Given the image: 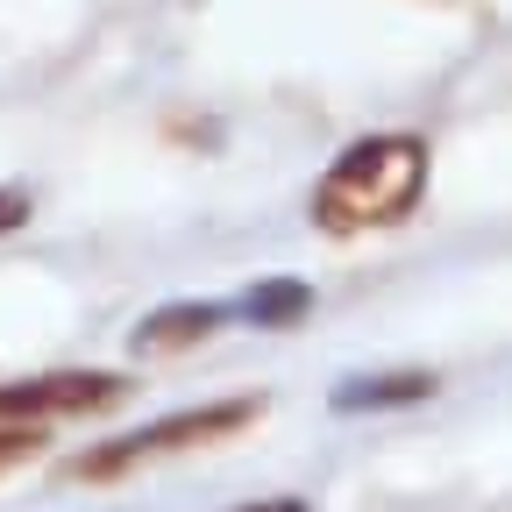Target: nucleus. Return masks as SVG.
Wrapping results in <instances>:
<instances>
[{
  "label": "nucleus",
  "mask_w": 512,
  "mask_h": 512,
  "mask_svg": "<svg viewBox=\"0 0 512 512\" xmlns=\"http://www.w3.org/2000/svg\"><path fill=\"white\" fill-rule=\"evenodd\" d=\"M29 214V200H22V192H0V228H15Z\"/></svg>",
  "instance_id": "obj_8"
},
{
  "label": "nucleus",
  "mask_w": 512,
  "mask_h": 512,
  "mask_svg": "<svg viewBox=\"0 0 512 512\" xmlns=\"http://www.w3.org/2000/svg\"><path fill=\"white\" fill-rule=\"evenodd\" d=\"M420 192H427V143L420 136H363L313 185V228L320 235L392 228L420 207Z\"/></svg>",
  "instance_id": "obj_1"
},
{
  "label": "nucleus",
  "mask_w": 512,
  "mask_h": 512,
  "mask_svg": "<svg viewBox=\"0 0 512 512\" xmlns=\"http://www.w3.org/2000/svg\"><path fill=\"white\" fill-rule=\"evenodd\" d=\"M242 313L256 320V328H292V320L313 313V292H306L299 278H264V285H249Z\"/></svg>",
  "instance_id": "obj_6"
},
{
  "label": "nucleus",
  "mask_w": 512,
  "mask_h": 512,
  "mask_svg": "<svg viewBox=\"0 0 512 512\" xmlns=\"http://www.w3.org/2000/svg\"><path fill=\"white\" fill-rule=\"evenodd\" d=\"M221 328V306H164L150 313L143 328H136V356H171V349H192V342H207Z\"/></svg>",
  "instance_id": "obj_4"
},
{
  "label": "nucleus",
  "mask_w": 512,
  "mask_h": 512,
  "mask_svg": "<svg viewBox=\"0 0 512 512\" xmlns=\"http://www.w3.org/2000/svg\"><path fill=\"white\" fill-rule=\"evenodd\" d=\"M114 399H121V377H107V370H57V377H36V384H8L0 392V434L36 427L50 413H100Z\"/></svg>",
  "instance_id": "obj_3"
},
{
  "label": "nucleus",
  "mask_w": 512,
  "mask_h": 512,
  "mask_svg": "<svg viewBox=\"0 0 512 512\" xmlns=\"http://www.w3.org/2000/svg\"><path fill=\"white\" fill-rule=\"evenodd\" d=\"M242 512H306L299 498H271V505H242Z\"/></svg>",
  "instance_id": "obj_9"
},
{
  "label": "nucleus",
  "mask_w": 512,
  "mask_h": 512,
  "mask_svg": "<svg viewBox=\"0 0 512 512\" xmlns=\"http://www.w3.org/2000/svg\"><path fill=\"white\" fill-rule=\"evenodd\" d=\"M434 392V377L427 370H399V377H356L335 392V413H377V406H413Z\"/></svg>",
  "instance_id": "obj_5"
},
{
  "label": "nucleus",
  "mask_w": 512,
  "mask_h": 512,
  "mask_svg": "<svg viewBox=\"0 0 512 512\" xmlns=\"http://www.w3.org/2000/svg\"><path fill=\"white\" fill-rule=\"evenodd\" d=\"M256 413H264L256 399H221V406H200V413H171V420H157V427H143V434H128V441H107V448H93V456H79V463H72V477H79V484L128 477V470H143V463H157V456H178V448L221 441V434L249 427Z\"/></svg>",
  "instance_id": "obj_2"
},
{
  "label": "nucleus",
  "mask_w": 512,
  "mask_h": 512,
  "mask_svg": "<svg viewBox=\"0 0 512 512\" xmlns=\"http://www.w3.org/2000/svg\"><path fill=\"white\" fill-rule=\"evenodd\" d=\"M36 448H43V434H36V427H8V434H0V477H8L15 463H29Z\"/></svg>",
  "instance_id": "obj_7"
}]
</instances>
